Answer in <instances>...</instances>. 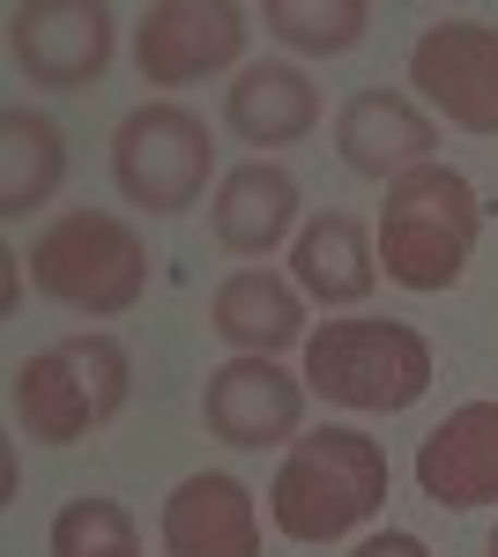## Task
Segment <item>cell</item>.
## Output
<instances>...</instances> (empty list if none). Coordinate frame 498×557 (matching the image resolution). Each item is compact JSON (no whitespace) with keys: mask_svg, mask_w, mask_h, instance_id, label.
<instances>
[{"mask_svg":"<svg viewBox=\"0 0 498 557\" xmlns=\"http://www.w3.org/2000/svg\"><path fill=\"white\" fill-rule=\"evenodd\" d=\"M165 557H260V513L239 475H186L165 498Z\"/></svg>","mask_w":498,"mask_h":557,"instance_id":"cell-13","label":"cell"},{"mask_svg":"<svg viewBox=\"0 0 498 557\" xmlns=\"http://www.w3.org/2000/svg\"><path fill=\"white\" fill-rule=\"evenodd\" d=\"M202 424L223 446H276L305 424V380H291L276 357H231L202 386Z\"/></svg>","mask_w":498,"mask_h":557,"instance_id":"cell-10","label":"cell"},{"mask_svg":"<svg viewBox=\"0 0 498 557\" xmlns=\"http://www.w3.org/2000/svg\"><path fill=\"white\" fill-rule=\"evenodd\" d=\"M126 380H134V364L112 335H68V343L15 364L8 401H15V424L38 446H75L126 409Z\"/></svg>","mask_w":498,"mask_h":557,"instance_id":"cell-5","label":"cell"},{"mask_svg":"<svg viewBox=\"0 0 498 557\" xmlns=\"http://www.w3.org/2000/svg\"><path fill=\"white\" fill-rule=\"evenodd\" d=\"M335 409H365V417H402L432 386V343L402 320H328L305 335V372Z\"/></svg>","mask_w":498,"mask_h":557,"instance_id":"cell-3","label":"cell"},{"mask_svg":"<svg viewBox=\"0 0 498 557\" xmlns=\"http://www.w3.org/2000/svg\"><path fill=\"white\" fill-rule=\"evenodd\" d=\"M68 178V141L52 120L8 104L0 112V223H23L31 209H45Z\"/></svg>","mask_w":498,"mask_h":557,"instance_id":"cell-18","label":"cell"},{"mask_svg":"<svg viewBox=\"0 0 498 557\" xmlns=\"http://www.w3.org/2000/svg\"><path fill=\"white\" fill-rule=\"evenodd\" d=\"M387 506V446L350 424L297 431L268 483V520L291 543H342Z\"/></svg>","mask_w":498,"mask_h":557,"instance_id":"cell-1","label":"cell"},{"mask_svg":"<svg viewBox=\"0 0 498 557\" xmlns=\"http://www.w3.org/2000/svg\"><path fill=\"white\" fill-rule=\"evenodd\" d=\"M260 23L297 52H350L373 30V8L365 0H268Z\"/></svg>","mask_w":498,"mask_h":557,"instance_id":"cell-19","label":"cell"},{"mask_svg":"<svg viewBox=\"0 0 498 557\" xmlns=\"http://www.w3.org/2000/svg\"><path fill=\"white\" fill-rule=\"evenodd\" d=\"M416 97L469 134H498V23H424L410 45Z\"/></svg>","mask_w":498,"mask_h":557,"instance_id":"cell-8","label":"cell"},{"mask_svg":"<svg viewBox=\"0 0 498 557\" xmlns=\"http://www.w3.org/2000/svg\"><path fill=\"white\" fill-rule=\"evenodd\" d=\"M31 283L68 312L120 320L149 290V253H142L134 223H120L105 209H68L31 238Z\"/></svg>","mask_w":498,"mask_h":557,"instance_id":"cell-4","label":"cell"},{"mask_svg":"<svg viewBox=\"0 0 498 557\" xmlns=\"http://www.w3.org/2000/svg\"><path fill=\"white\" fill-rule=\"evenodd\" d=\"M52 557H142V535H134V513L112 506V498H75L52 513Z\"/></svg>","mask_w":498,"mask_h":557,"instance_id":"cell-20","label":"cell"},{"mask_svg":"<svg viewBox=\"0 0 498 557\" xmlns=\"http://www.w3.org/2000/svg\"><path fill=\"white\" fill-rule=\"evenodd\" d=\"M484 231V201L454 164L394 178L379 201V260L402 290H454Z\"/></svg>","mask_w":498,"mask_h":557,"instance_id":"cell-2","label":"cell"},{"mask_svg":"<svg viewBox=\"0 0 498 557\" xmlns=\"http://www.w3.org/2000/svg\"><path fill=\"white\" fill-rule=\"evenodd\" d=\"M484 557H498V528H491V535H484Z\"/></svg>","mask_w":498,"mask_h":557,"instance_id":"cell-22","label":"cell"},{"mask_svg":"<svg viewBox=\"0 0 498 557\" xmlns=\"http://www.w3.org/2000/svg\"><path fill=\"white\" fill-rule=\"evenodd\" d=\"M208 172H216V141L186 104H142L112 134V178L149 215H186L208 194Z\"/></svg>","mask_w":498,"mask_h":557,"instance_id":"cell-6","label":"cell"},{"mask_svg":"<svg viewBox=\"0 0 498 557\" xmlns=\"http://www.w3.org/2000/svg\"><path fill=\"white\" fill-rule=\"evenodd\" d=\"M8 52L45 89H83L112 67V8L105 0H23L8 8Z\"/></svg>","mask_w":498,"mask_h":557,"instance_id":"cell-9","label":"cell"},{"mask_svg":"<svg viewBox=\"0 0 498 557\" xmlns=\"http://www.w3.org/2000/svg\"><path fill=\"white\" fill-rule=\"evenodd\" d=\"M297 223V178L283 164H268V157H253L239 172H223L216 186V201H208V231H216V246L239 260H260L276 253L283 238H291Z\"/></svg>","mask_w":498,"mask_h":557,"instance_id":"cell-14","label":"cell"},{"mask_svg":"<svg viewBox=\"0 0 498 557\" xmlns=\"http://www.w3.org/2000/svg\"><path fill=\"white\" fill-rule=\"evenodd\" d=\"M432 149H439V127H432V112L402 97V89H357L342 112H335V157L350 164L357 178H410L432 164Z\"/></svg>","mask_w":498,"mask_h":557,"instance_id":"cell-11","label":"cell"},{"mask_svg":"<svg viewBox=\"0 0 498 557\" xmlns=\"http://www.w3.org/2000/svg\"><path fill=\"white\" fill-rule=\"evenodd\" d=\"M223 127L239 141H253V149H291V141H305L320 127V89L283 60H260L223 89Z\"/></svg>","mask_w":498,"mask_h":557,"instance_id":"cell-16","label":"cell"},{"mask_svg":"<svg viewBox=\"0 0 498 557\" xmlns=\"http://www.w3.org/2000/svg\"><path fill=\"white\" fill-rule=\"evenodd\" d=\"M291 275H297V290L320 298V305H365L373 283H379V253H373V238H365L357 215L328 209V215H313V223L297 231Z\"/></svg>","mask_w":498,"mask_h":557,"instance_id":"cell-17","label":"cell"},{"mask_svg":"<svg viewBox=\"0 0 498 557\" xmlns=\"http://www.w3.org/2000/svg\"><path fill=\"white\" fill-rule=\"evenodd\" d=\"M208 327L239 357H276V349L305 343V290L283 283V275H268V268H239V275L216 283Z\"/></svg>","mask_w":498,"mask_h":557,"instance_id":"cell-15","label":"cell"},{"mask_svg":"<svg viewBox=\"0 0 498 557\" xmlns=\"http://www.w3.org/2000/svg\"><path fill=\"white\" fill-rule=\"evenodd\" d=\"M416 491L447 513L498 506V401H461L454 417L416 446Z\"/></svg>","mask_w":498,"mask_h":557,"instance_id":"cell-12","label":"cell"},{"mask_svg":"<svg viewBox=\"0 0 498 557\" xmlns=\"http://www.w3.org/2000/svg\"><path fill=\"white\" fill-rule=\"evenodd\" d=\"M350 557H432V550H424L416 535H402V528H387V535H365Z\"/></svg>","mask_w":498,"mask_h":557,"instance_id":"cell-21","label":"cell"},{"mask_svg":"<svg viewBox=\"0 0 498 557\" xmlns=\"http://www.w3.org/2000/svg\"><path fill=\"white\" fill-rule=\"evenodd\" d=\"M246 30H253V15L231 8V0H157L134 23V67L157 89H186L202 75H216V67H239Z\"/></svg>","mask_w":498,"mask_h":557,"instance_id":"cell-7","label":"cell"}]
</instances>
